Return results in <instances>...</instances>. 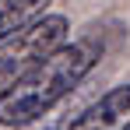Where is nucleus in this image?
Wrapping results in <instances>:
<instances>
[{
    "instance_id": "1",
    "label": "nucleus",
    "mask_w": 130,
    "mask_h": 130,
    "mask_svg": "<svg viewBox=\"0 0 130 130\" xmlns=\"http://www.w3.org/2000/svg\"><path fill=\"white\" fill-rule=\"evenodd\" d=\"M99 56H102V46L95 39L63 42L35 70H28L18 85L0 91V127L14 130V127H25L46 112H53L60 102H67L81 88V81L95 70Z\"/></svg>"
},
{
    "instance_id": "2",
    "label": "nucleus",
    "mask_w": 130,
    "mask_h": 130,
    "mask_svg": "<svg viewBox=\"0 0 130 130\" xmlns=\"http://www.w3.org/2000/svg\"><path fill=\"white\" fill-rule=\"evenodd\" d=\"M67 35H70L67 14H39L35 21H28L14 35H7L0 42V91L18 85L49 53H56L67 42Z\"/></svg>"
},
{
    "instance_id": "3",
    "label": "nucleus",
    "mask_w": 130,
    "mask_h": 130,
    "mask_svg": "<svg viewBox=\"0 0 130 130\" xmlns=\"http://www.w3.org/2000/svg\"><path fill=\"white\" fill-rule=\"evenodd\" d=\"M67 130H130V85H116L81 109Z\"/></svg>"
},
{
    "instance_id": "4",
    "label": "nucleus",
    "mask_w": 130,
    "mask_h": 130,
    "mask_svg": "<svg viewBox=\"0 0 130 130\" xmlns=\"http://www.w3.org/2000/svg\"><path fill=\"white\" fill-rule=\"evenodd\" d=\"M46 4L49 0H0V42L28 21H35L39 14H46Z\"/></svg>"
},
{
    "instance_id": "5",
    "label": "nucleus",
    "mask_w": 130,
    "mask_h": 130,
    "mask_svg": "<svg viewBox=\"0 0 130 130\" xmlns=\"http://www.w3.org/2000/svg\"><path fill=\"white\" fill-rule=\"evenodd\" d=\"M74 116H77V112H60V116L46 112V116H39V120H32V123H25V127H14V130H67Z\"/></svg>"
}]
</instances>
